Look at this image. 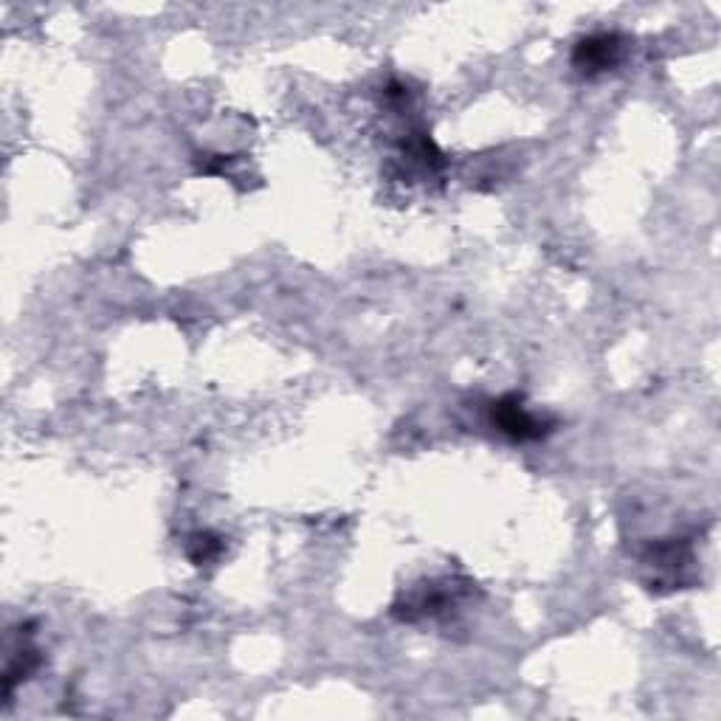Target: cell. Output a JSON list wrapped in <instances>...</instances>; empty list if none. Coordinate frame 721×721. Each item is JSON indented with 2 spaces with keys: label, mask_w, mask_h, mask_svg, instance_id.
<instances>
[{
  "label": "cell",
  "mask_w": 721,
  "mask_h": 721,
  "mask_svg": "<svg viewBox=\"0 0 721 721\" xmlns=\"http://www.w3.org/2000/svg\"><path fill=\"white\" fill-rule=\"evenodd\" d=\"M490 414H494V423L499 426L501 435H508L510 440H539L547 435V423L528 412L519 394H508V398L496 401Z\"/></svg>",
  "instance_id": "1"
},
{
  "label": "cell",
  "mask_w": 721,
  "mask_h": 721,
  "mask_svg": "<svg viewBox=\"0 0 721 721\" xmlns=\"http://www.w3.org/2000/svg\"><path fill=\"white\" fill-rule=\"evenodd\" d=\"M620 60V40L615 34H592L587 40L578 43L572 54L575 68H581L583 74H598V71H608Z\"/></svg>",
  "instance_id": "2"
},
{
  "label": "cell",
  "mask_w": 721,
  "mask_h": 721,
  "mask_svg": "<svg viewBox=\"0 0 721 721\" xmlns=\"http://www.w3.org/2000/svg\"><path fill=\"white\" fill-rule=\"evenodd\" d=\"M221 539H214V535L209 533H194L192 539H189V558H192L194 564H209L212 558L221 555Z\"/></svg>",
  "instance_id": "3"
}]
</instances>
